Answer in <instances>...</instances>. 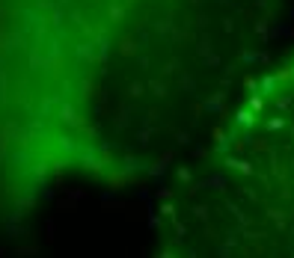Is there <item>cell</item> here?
Wrapping results in <instances>:
<instances>
[{
  "mask_svg": "<svg viewBox=\"0 0 294 258\" xmlns=\"http://www.w3.org/2000/svg\"><path fill=\"white\" fill-rule=\"evenodd\" d=\"M288 0H0V193L181 161L261 68Z\"/></svg>",
  "mask_w": 294,
  "mask_h": 258,
  "instance_id": "obj_1",
  "label": "cell"
},
{
  "mask_svg": "<svg viewBox=\"0 0 294 258\" xmlns=\"http://www.w3.org/2000/svg\"><path fill=\"white\" fill-rule=\"evenodd\" d=\"M158 258H294V48L181 158Z\"/></svg>",
  "mask_w": 294,
  "mask_h": 258,
  "instance_id": "obj_2",
  "label": "cell"
}]
</instances>
